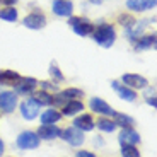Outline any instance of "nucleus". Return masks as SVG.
Here are the masks:
<instances>
[{"label": "nucleus", "instance_id": "f257e3e1", "mask_svg": "<svg viewBox=\"0 0 157 157\" xmlns=\"http://www.w3.org/2000/svg\"><path fill=\"white\" fill-rule=\"evenodd\" d=\"M92 33H94V41L102 48H111L116 39V31L109 24H99Z\"/></svg>", "mask_w": 157, "mask_h": 157}, {"label": "nucleus", "instance_id": "f03ea898", "mask_svg": "<svg viewBox=\"0 0 157 157\" xmlns=\"http://www.w3.org/2000/svg\"><path fill=\"white\" fill-rule=\"evenodd\" d=\"M39 142H41V138L38 137V133L26 130V132H22V133L17 137L16 144H17V147L22 149V150H31V149H38Z\"/></svg>", "mask_w": 157, "mask_h": 157}, {"label": "nucleus", "instance_id": "7ed1b4c3", "mask_svg": "<svg viewBox=\"0 0 157 157\" xmlns=\"http://www.w3.org/2000/svg\"><path fill=\"white\" fill-rule=\"evenodd\" d=\"M60 137L72 147H80L84 144V132H80V130L75 128V126H68V128L62 130Z\"/></svg>", "mask_w": 157, "mask_h": 157}, {"label": "nucleus", "instance_id": "20e7f679", "mask_svg": "<svg viewBox=\"0 0 157 157\" xmlns=\"http://www.w3.org/2000/svg\"><path fill=\"white\" fill-rule=\"evenodd\" d=\"M68 24H70V28L74 29L75 34H78V36H89L90 33L94 31V26L87 19H84V17H72L70 16Z\"/></svg>", "mask_w": 157, "mask_h": 157}, {"label": "nucleus", "instance_id": "39448f33", "mask_svg": "<svg viewBox=\"0 0 157 157\" xmlns=\"http://www.w3.org/2000/svg\"><path fill=\"white\" fill-rule=\"evenodd\" d=\"M17 106V94L12 92V90H5V92H0V109L4 113H12Z\"/></svg>", "mask_w": 157, "mask_h": 157}, {"label": "nucleus", "instance_id": "423d86ee", "mask_svg": "<svg viewBox=\"0 0 157 157\" xmlns=\"http://www.w3.org/2000/svg\"><path fill=\"white\" fill-rule=\"evenodd\" d=\"M121 82H123V86L130 87V89H145L149 86V80L137 74H125L121 77Z\"/></svg>", "mask_w": 157, "mask_h": 157}, {"label": "nucleus", "instance_id": "0eeeda50", "mask_svg": "<svg viewBox=\"0 0 157 157\" xmlns=\"http://www.w3.org/2000/svg\"><path fill=\"white\" fill-rule=\"evenodd\" d=\"M24 26L28 29H34V31H38V29H43L44 24H46V17L41 14V12H33V14H28V16L24 17Z\"/></svg>", "mask_w": 157, "mask_h": 157}, {"label": "nucleus", "instance_id": "6e6552de", "mask_svg": "<svg viewBox=\"0 0 157 157\" xmlns=\"http://www.w3.org/2000/svg\"><path fill=\"white\" fill-rule=\"evenodd\" d=\"M21 114H22L24 120H34L39 114V104L34 101V99H26L21 104Z\"/></svg>", "mask_w": 157, "mask_h": 157}, {"label": "nucleus", "instance_id": "1a4fd4ad", "mask_svg": "<svg viewBox=\"0 0 157 157\" xmlns=\"http://www.w3.org/2000/svg\"><path fill=\"white\" fill-rule=\"evenodd\" d=\"M51 9L60 17H70L72 12H74V4L70 0H53Z\"/></svg>", "mask_w": 157, "mask_h": 157}, {"label": "nucleus", "instance_id": "9d476101", "mask_svg": "<svg viewBox=\"0 0 157 157\" xmlns=\"http://www.w3.org/2000/svg\"><path fill=\"white\" fill-rule=\"evenodd\" d=\"M118 140H120L121 145H137V144H140V135H138V132H135L132 126H128V128L121 130Z\"/></svg>", "mask_w": 157, "mask_h": 157}, {"label": "nucleus", "instance_id": "9b49d317", "mask_svg": "<svg viewBox=\"0 0 157 157\" xmlns=\"http://www.w3.org/2000/svg\"><path fill=\"white\" fill-rule=\"evenodd\" d=\"M36 86H38V80H36V78H33V77L22 78L21 77V80L16 84V94H24V96L33 94Z\"/></svg>", "mask_w": 157, "mask_h": 157}, {"label": "nucleus", "instance_id": "f8f14e48", "mask_svg": "<svg viewBox=\"0 0 157 157\" xmlns=\"http://www.w3.org/2000/svg\"><path fill=\"white\" fill-rule=\"evenodd\" d=\"M89 106H90V109L94 111V113H99V114H104V116H111L113 114V108L108 104L106 101H102L101 98H92L89 101Z\"/></svg>", "mask_w": 157, "mask_h": 157}, {"label": "nucleus", "instance_id": "ddd939ff", "mask_svg": "<svg viewBox=\"0 0 157 157\" xmlns=\"http://www.w3.org/2000/svg\"><path fill=\"white\" fill-rule=\"evenodd\" d=\"M36 133H38L39 138H43V140H53V138L60 137L62 130H60L58 126H55V125H41Z\"/></svg>", "mask_w": 157, "mask_h": 157}, {"label": "nucleus", "instance_id": "4468645a", "mask_svg": "<svg viewBox=\"0 0 157 157\" xmlns=\"http://www.w3.org/2000/svg\"><path fill=\"white\" fill-rule=\"evenodd\" d=\"M74 126L75 128H78L80 132H90V130H94L96 126V121L92 120V116L90 114H80V116H77L74 120Z\"/></svg>", "mask_w": 157, "mask_h": 157}, {"label": "nucleus", "instance_id": "2eb2a0df", "mask_svg": "<svg viewBox=\"0 0 157 157\" xmlns=\"http://www.w3.org/2000/svg\"><path fill=\"white\" fill-rule=\"evenodd\" d=\"M111 87H113L114 90L118 92V96L121 99H125V101H135L137 99V92H135V89H130V87H126V86H121L120 82H116V80H113L111 82Z\"/></svg>", "mask_w": 157, "mask_h": 157}, {"label": "nucleus", "instance_id": "dca6fc26", "mask_svg": "<svg viewBox=\"0 0 157 157\" xmlns=\"http://www.w3.org/2000/svg\"><path fill=\"white\" fill-rule=\"evenodd\" d=\"M155 0H128L126 2V7L133 12H144V10H149V9L155 7Z\"/></svg>", "mask_w": 157, "mask_h": 157}, {"label": "nucleus", "instance_id": "f3484780", "mask_svg": "<svg viewBox=\"0 0 157 157\" xmlns=\"http://www.w3.org/2000/svg\"><path fill=\"white\" fill-rule=\"evenodd\" d=\"M62 109H63L62 114H65V116H75V114H78L84 109V104L80 101H77V99H70V101H67L62 106Z\"/></svg>", "mask_w": 157, "mask_h": 157}, {"label": "nucleus", "instance_id": "a211bd4d", "mask_svg": "<svg viewBox=\"0 0 157 157\" xmlns=\"http://www.w3.org/2000/svg\"><path fill=\"white\" fill-rule=\"evenodd\" d=\"M113 121L116 123V126H123V128H128V126H133L135 120L132 116H128V114H123V113H116V111H113Z\"/></svg>", "mask_w": 157, "mask_h": 157}, {"label": "nucleus", "instance_id": "6ab92c4d", "mask_svg": "<svg viewBox=\"0 0 157 157\" xmlns=\"http://www.w3.org/2000/svg\"><path fill=\"white\" fill-rule=\"evenodd\" d=\"M21 80V75L14 70H0V84H12L16 86Z\"/></svg>", "mask_w": 157, "mask_h": 157}, {"label": "nucleus", "instance_id": "aec40b11", "mask_svg": "<svg viewBox=\"0 0 157 157\" xmlns=\"http://www.w3.org/2000/svg\"><path fill=\"white\" fill-rule=\"evenodd\" d=\"M31 99H34L39 106H41V104H43V106H50L53 96H51L50 92H46V90L41 89V90H36V92H33V98H31Z\"/></svg>", "mask_w": 157, "mask_h": 157}, {"label": "nucleus", "instance_id": "412c9836", "mask_svg": "<svg viewBox=\"0 0 157 157\" xmlns=\"http://www.w3.org/2000/svg\"><path fill=\"white\" fill-rule=\"evenodd\" d=\"M62 118V113H58L56 109H46L43 114H41V123L43 125H53Z\"/></svg>", "mask_w": 157, "mask_h": 157}, {"label": "nucleus", "instance_id": "4be33fe9", "mask_svg": "<svg viewBox=\"0 0 157 157\" xmlns=\"http://www.w3.org/2000/svg\"><path fill=\"white\" fill-rule=\"evenodd\" d=\"M137 41L138 43H135V50H147V48H152V46H155V34L142 36Z\"/></svg>", "mask_w": 157, "mask_h": 157}, {"label": "nucleus", "instance_id": "5701e85b", "mask_svg": "<svg viewBox=\"0 0 157 157\" xmlns=\"http://www.w3.org/2000/svg\"><path fill=\"white\" fill-rule=\"evenodd\" d=\"M98 128L102 130V132H106V133H113L114 130H116V123L111 121V120H108V118H101V120H98Z\"/></svg>", "mask_w": 157, "mask_h": 157}, {"label": "nucleus", "instance_id": "b1692460", "mask_svg": "<svg viewBox=\"0 0 157 157\" xmlns=\"http://www.w3.org/2000/svg\"><path fill=\"white\" fill-rule=\"evenodd\" d=\"M0 19L9 21V22H16L17 21V10L14 7H7L0 10Z\"/></svg>", "mask_w": 157, "mask_h": 157}, {"label": "nucleus", "instance_id": "393cba45", "mask_svg": "<svg viewBox=\"0 0 157 157\" xmlns=\"http://www.w3.org/2000/svg\"><path fill=\"white\" fill-rule=\"evenodd\" d=\"M60 94H62L63 98L67 99V101H70V99L82 98V96H84V92H82L80 89H75V87H70V89H65V90H62Z\"/></svg>", "mask_w": 157, "mask_h": 157}, {"label": "nucleus", "instance_id": "a878e982", "mask_svg": "<svg viewBox=\"0 0 157 157\" xmlns=\"http://www.w3.org/2000/svg\"><path fill=\"white\" fill-rule=\"evenodd\" d=\"M121 157H140V150L135 145H121Z\"/></svg>", "mask_w": 157, "mask_h": 157}, {"label": "nucleus", "instance_id": "bb28decb", "mask_svg": "<svg viewBox=\"0 0 157 157\" xmlns=\"http://www.w3.org/2000/svg\"><path fill=\"white\" fill-rule=\"evenodd\" d=\"M50 74H51V77L56 78L58 82H63V80H65V75L62 74V70H60V67L56 65V62H51V65H50Z\"/></svg>", "mask_w": 157, "mask_h": 157}, {"label": "nucleus", "instance_id": "cd10ccee", "mask_svg": "<svg viewBox=\"0 0 157 157\" xmlns=\"http://www.w3.org/2000/svg\"><path fill=\"white\" fill-rule=\"evenodd\" d=\"M118 22L121 24V26H125V29H128V28H132V26H135V22H137V21H135V17L125 16V14H123V16L118 17Z\"/></svg>", "mask_w": 157, "mask_h": 157}, {"label": "nucleus", "instance_id": "c85d7f7f", "mask_svg": "<svg viewBox=\"0 0 157 157\" xmlns=\"http://www.w3.org/2000/svg\"><path fill=\"white\" fill-rule=\"evenodd\" d=\"M144 98H145L147 104H150L152 108L157 106V101H155V89H147L145 94H144Z\"/></svg>", "mask_w": 157, "mask_h": 157}, {"label": "nucleus", "instance_id": "c756f323", "mask_svg": "<svg viewBox=\"0 0 157 157\" xmlns=\"http://www.w3.org/2000/svg\"><path fill=\"white\" fill-rule=\"evenodd\" d=\"M41 89L46 90V92H56L58 87H56V84H51V82H48V80H44V82H41Z\"/></svg>", "mask_w": 157, "mask_h": 157}, {"label": "nucleus", "instance_id": "7c9ffc66", "mask_svg": "<svg viewBox=\"0 0 157 157\" xmlns=\"http://www.w3.org/2000/svg\"><path fill=\"white\" fill-rule=\"evenodd\" d=\"M75 157H96L92 152H87V150H78Z\"/></svg>", "mask_w": 157, "mask_h": 157}, {"label": "nucleus", "instance_id": "2f4dec72", "mask_svg": "<svg viewBox=\"0 0 157 157\" xmlns=\"http://www.w3.org/2000/svg\"><path fill=\"white\" fill-rule=\"evenodd\" d=\"M0 4L7 5V7H12L14 4H17V0H0Z\"/></svg>", "mask_w": 157, "mask_h": 157}, {"label": "nucleus", "instance_id": "473e14b6", "mask_svg": "<svg viewBox=\"0 0 157 157\" xmlns=\"http://www.w3.org/2000/svg\"><path fill=\"white\" fill-rule=\"evenodd\" d=\"M2 154H4V142L0 138V157H2Z\"/></svg>", "mask_w": 157, "mask_h": 157}]
</instances>
